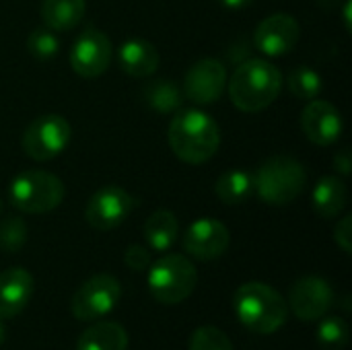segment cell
<instances>
[{
    "mask_svg": "<svg viewBox=\"0 0 352 350\" xmlns=\"http://www.w3.org/2000/svg\"><path fill=\"white\" fill-rule=\"evenodd\" d=\"M169 146L173 155L190 165L210 161L221 146V128L202 109H179L169 124Z\"/></svg>",
    "mask_w": 352,
    "mask_h": 350,
    "instance_id": "1",
    "label": "cell"
},
{
    "mask_svg": "<svg viewBox=\"0 0 352 350\" xmlns=\"http://www.w3.org/2000/svg\"><path fill=\"white\" fill-rule=\"evenodd\" d=\"M229 97L233 105L245 113H256L270 107L283 89V72L268 60L250 58L231 74Z\"/></svg>",
    "mask_w": 352,
    "mask_h": 350,
    "instance_id": "2",
    "label": "cell"
},
{
    "mask_svg": "<svg viewBox=\"0 0 352 350\" xmlns=\"http://www.w3.org/2000/svg\"><path fill=\"white\" fill-rule=\"evenodd\" d=\"M233 309L243 328L256 334H274L287 324L285 297L266 283H245L233 295Z\"/></svg>",
    "mask_w": 352,
    "mask_h": 350,
    "instance_id": "3",
    "label": "cell"
},
{
    "mask_svg": "<svg viewBox=\"0 0 352 350\" xmlns=\"http://www.w3.org/2000/svg\"><path fill=\"white\" fill-rule=\"evenodd\" d=\"M307 184L303 165L289 155H274L266 159L254 173V192L262 202L285 206L295 202Z\"/></svg>",
    "mask_w": 352,
    "mask_h": 350,
    "instance_id": "4",
    "label": "cell"
},
{
    "mask_svg": "<svg viewBox=\"0 0 352 350\" xmlns=\"http://www.w3.org/2000/svg\"><path fill=\"white\" fill-rule=\"evenodd\" d=\"M66 188L54 173L29 169L19 173L8 188L10 204L23 215H45L56 210L64 200Z\"/></svg>",
    "mask_w": 352,
    "mask_h": 350,
    "instance_id": "5",
    "label": "cell"
},
{
    "mask_svg": "<svg viewBox=\"0 0 352 350\" xmlns=\"http://www.w3.org/2000/svg\"><path fill=\"white\" fill-rule=\"evenodd\" d=\"M146 283L151 297L157 303L177 305L194 293L198 285V270L186 256L167 254L148 268Z\"/></svg>",
    "mask_w": 352,
    "mask_h": 350,
    "instance_id": "6",
    "label": "cell"
},
{
    "mask_svg": "<svg viewBox=\"0 0 352 350\" xmlns=\"http://www.w3.org/2000/svg\"><path fill=\"white\" fill-rule=\"evenodd\" d=\"M72 140V128L60 113L35 118L23 132L21 146L33 161H52L66 151Z\"/></svg>",
    "mask_w": 352,
    "mask_h": 350,
    "instance_id": "7",
    "label": "cell"
},
{
    "mask_svg": "<svg viewBox=\"0 0 352 350\" xmlns=\"http://www.w3.org/2000/svg\"><path fill=\"white\" fill-rule=\"evenodd\" d=\"M122 299V285L113 274L101 272L87 278L70 299V311L78 322H95L109 311Z\"/></svg>",
    "mask_w": 352,
    "mask_h": 350,
    "instance_id": "8",
    "label": "cell"
},
{
    "mask_svg": "<svg viewBox=\"0 0 352 350\" xmlns=\"http://www.w3.org/2000/svg\"><path fill=\"white\" fill-rule=\"evenodd\" d=\"M136 204V198L128 190L113 184L103 186L91 196L85 208V219L97 231H111L134 212Z\"/></svg>",
    "mask_w": 352,
    "mask_h": 350,
    "instance_id": "9",
    "label": "cell"
},
{
    "mask_svg": "<svg viewBox=\"0 0 352 350\" xmlns=\"http://www.w3.org/2000/svg\"><path fill=\"white\" fill-rule=\"evenodd\" d=\"M111 56H113V47L109 37L103 31L89 27L72 43L70 66L82 78H97L109 68Z\"/></svg>",
    "mask_w": 352,
    "mask_h": 350,
    "instance_id": "10",
    "label": "cell"
},
{
    "mask_svg": "<svg viewBox=\"0 0 352 350\" xmlns=\"http://www.w3.org/2000/svg\"><path fill=\"white\" fill-rule=\"evenodd\" d=\"M334 305V291L322 276H301L289 291V309L303 322H320Z\"/></svg>",
    "mask_w": 352,
    "mask_h": 350,
    "instance_id": "11",
    "label": "cell"
},
{
    "mask_svg": "<svg viewBox=\"0 0 352 350\" xmlns=\"http://www.w3.org/2000/svg\"><path fill=\"white\" fill-rule=\"evenodd\" d=\"M227 87L225 64L217 58H202L186 72L184 95L196 105H212L223 97Z\"/></svg>",
    "mask_w": 352,
    "mask_h": 350,
    "instance_id": "12",
    "label": "cell"
},
{
    "mask_svg": "<svg viewBox=\"0 0 352 350\" xmlns=\"http://www.w3.org/2000/svg\"><path fill=\"white\" fill-rule=\"evenodd\" d=\"M301 35V27L297 19L289 12H274L266 17L254 33L256 47L270 58H280L297 45Z\"/></svg>",
    "mask_w": 352,
    "mask_h": 350,
    "instance_id": "13",
    "label": "cell"
},
{
    "mask_svg": "<svg viewBox=\"0 0 352 350\" xmlns=\"http://www.w3.org/2000/svg\"><path fill=\"white\" fill-rule=\"evenodd\" d=\"M231 243V233L225 223L217 219H198L184 233V250L196 260H217Z\"/></svg>",
    "mask_w": 352,
    "mask_h": 350,
    "instance_id": "14",
    "label": "cell"
},
{
    "mask_svg": "<svg viewBox=\"0 0 352 350\" xmlns=\"http://www.w3.org/2000/svg\"><path fill=\"white\" fill-rule=\"evenodd\" d=\"M301 128L307 140H311L318 146H330L334 144L342 130L344 122L340 111L324 99H311L301 111Z\"/></svg>",
    "mask_w": 352,
    "mask_h": 350,
    "instance_id": "15",
    "label": "cell"
},
{
    "mask_svg": "<svg viewBox=\"0 0 352 350\" xmlns=\"http://www.w3.org/2000/svg\"><path fill=\"white\" fill-rule=\"evenodd\" d=\"M35 281L25 268H6L0 272V320L23 314L33 297Z\"/></svg>",
    "mask_w": 352,
    "mask_h": 350,
    "instance_id": "16",
    "label": "cell"
},
{
    "mask_svg": "<svg viewBox=\"0 0 352 350\" xmlns=\"http://www.w3.org/2000/svg\"><path fill=\"white\" fill-rule=\"evenodd\" d=\"M118 62L126 74L136 76V78H146L157 72L161 58H159L157 47L151 41L140 39V37H130L120 45Z\"/></svg>",
    "mask_w": 352,
    "mask_h": 350,
    "instance_id": "17",
    "label": "cell"
},
{
    "mask_svg": "<svg viewBox=\"0 0 352 350\" xmlns=\"http://www.w3.org/2000/svg\"><path fill=\"white\" fill-rule=\"evenodd\" d=\"M346 200H349L346 184L336 175H324L314 186L311 204L316 215H320L322 219H336L344 210Z\"/></svg>",
    "mask_w": 352,
    "mask_h": 350,
    "instance_id": "18",
    "label": "cell"
},
{
    "mask_svg": "<svg viewBox=\"0 0 352 350\" xmlns=\"http://www.w3.org/2000/svg\"><path fill=\"white\" fill-rule=\"evenodd\" d=\"M76 350H128V332L116 322H95L78 336Z\"/></svg>",
    "mask_w": 352,
    "mask_h": 350,
    "instance_id": "19",
    "label": "cell"
},
{
    "mask_svg": "<svg viewBox=\"0 0 352 350\" xmlns=\"http://www.w3.org/2000/svg\"><path fill=\"white\" fill-rule=\"evenodd\" d=\"M87 10V0H43L41 21L52 31H70L76 27Z\"/></svg>",
    "mask_w": 352,
    "mask_h": 350,
    "instance_id": "20",
    "label": "cell"
},
{
    "mask_svg": "<svg viewBox=\"0 0 352 350\" xmlns=\"http://www.w3.org/2000/svg\"><path fill=\"white\" fill-rule=\"evenodd\" d=\"M142 99L159 113H175L184 105V89L175 80L157 78L142 87Z\"/></svg>",
    "mask_w": 352,
    "mask_h": 350,
    "instance_id": "21",
    "label": "cell"
},
{
    "mask_svg": "<svg viewBox=\"0 0 352 350\" xmlns=\"http://www.w3.org/2000/svg\"><path fill=\"white\" fill-rule=\"evenodd\" d=\"M177 233H179V223L175 215L165 208L155 210L144 223V239L148 248L155 252H167L175 243Z\"/></svg>",
    "mask_w": 352,
    "mask_h": 350,
    "instance_id": "22",
    "label": "cell"
},
{
    "mask_svg": "<svg viewBox=\"0 0 352 350\" xmlns=\"http://www.w3.org/2000/svg\"><path fill=\"white\" fill-rule=\"evenodd\" d=\"M214 192L223 204H229V206L241 204V202L250 200V196L254 194V175L243 169L225 171L219 177Z\"/></svg>",
    "mask_w": 352,
    "mask_h": 350,
    "instance_id": "23",
    "label": "cell"
},
{
    "mask_svg": "<svg viewBox=\"0 0 352 350\" xmlns=\"http://www.w3.org/2000/svg\"><path fill=\"white\" fill-rule=\"evenodd\" d=\"M287 85H289V91L301 101L316 99L324 89L322 76L311 66H295L287 76Z\"/></svg>",
    "mask_w": 352,
    "mask_h": 350,
    "instance_id": "24",
    "label": "cell"
},
{
    "mask_svg": "<svg viewBox=\"0 0 352 350\" xmlns=\"http://www.w3.org/2000/svg\"><path fill=\"white\" fill-rule=\"evenodd\" d=\"M316 338L320 342V347L326 350H342L346 349L349 338H351V328L349 322L340 316L334 318H326L320 322L318 330H316Z\"/></svg>",
    "mask_w": 352,
    "mask_h": 350,
    "instance_id": "25",
    "label": "cell"
},
{
    "mask_svg": "<svg viewBox=\"0 0 352 350\" xmlns=\"http://www.w3.org/2000/svg\"><path fill=\"white\" fill-rule=\"evenodd\" d=\"M27 243V223L21 217H6L0 223V250L16 254Z\"/></svg>",
    "mask_w": 352,
    "mask_h": 350,
    "instance_id": "26",
    "label": "cell"
},
{
    "mask_svg": "<svg viewBox=\"0 0 352 350\" xmlns=\"http://www.w3.org/2000/svg\"><path fill=\"white\" fill-rule=\"evenodd\" d=\"M190 350H235L231 338L214 328V326H200L194 330V334L190 336Z\"/></svg>",
    "mask_w": 352,
    "mask_h": 350,
    "instance_id": "27",
    "label": "cell"
},
{
    "mask_svg": "<svg viewBox=\"0 0 352 350\" xmlns=\"http://www.w3.org/2000/svg\"><path fill=\"white\" fill-rule=\"evenodd\" d=\"M27 50L35 60H50L58 54L60 41L56 37V31L43 27V29H33L27 37Z\"/></svg>",
    "mask_w": 352,
    "mask_h": 350,
    "instance_id": "28",
    "label": "cell"
},
{
    "mask_svg": "<svg viewBox=\"0 0 352 350\" xmlns=\"http://www.w3.org/2000/svg\"><path fill=\"white\" fill-rule=\"evenodd\" d=\"M124 262H126V266H128L130 270L142 272V270H146V268L151 266V252H148L146 248L134 243V245H130V248L126 250Z\"/></svg>",
    "mask_w": 352,
    "mask_h": 350,
    "instance_id": "29",
    "label": "cell"
},
{
    "mask_svg": "<svg viewBox=\"0 0 352 350\" xmlns=\"http://www.w3.org/2000/svg\"><path fill=\"white\" fill-rule=\"evenodd\" d=\"M334 241H336V245H338L344 254H351L352 252V215L342 217V219L336 223V229H334Z\"/></svg>",
    "mask_w": 352,
    "mask_h": 350,
    "instance_id": "30",
    "label": "cell"
},
{
    "mask_svg": "<svg viewBox=\"0 0 352 350\" xmlns=\"http://www.w3.org/2000/svg\"><path fill=\"white\" fill-rule=\"evenodd\" d=\"M334 167L340 175H349L352 167V157L349 149H340L336 155H334Z\"/></svg>",
    "mask_w": 352,
    "mask_h": 350,
    "instance_id": "31",
    "label": "cell"
},
{
    "mask_svg": "<svg viewBox=\"0 0 352 350\" xmlns=\"http://www.w3.org/2000/svg\"><path fill=\"white\" fill-rule=\"evenodd\" d=\"M219 4H223L225 8H231V10H241V8H248L252 6L254 0H217Z\"/></svg>",
    "mask_w": 352,
    "mask_h": 350,
    "instance_id": "32",
    "label": "cell"
},
{
    "mask_svg": "<svg viewBox=\"0 0 352 350\" xmlns=\"http://www.w3.org/2000/svg\"><path fill=\"white\" fill-rule=\"evenodd\" d=\"M4 340H6V328H4V324L0 320V347L4 344Z\"/></svg>",
    "mask_w": 352,
    "mask_h": 350,
    "instance_id": "33",
    "label": "cell"
},
{
    "mask_svg": "<svg viewBox=\"0 0 352 350\" xmlns=\"http://www.w3.org/2000/svg\"><path fill=\"white\" fill-rule=\"evenodd\" d=\"M0 215H2V200H0Z\"/></svg>",
    "mask_w": 352,
    "mask_h": 350,
    "instance_id": "34",
    "label": "cell"
}]
</instances>
